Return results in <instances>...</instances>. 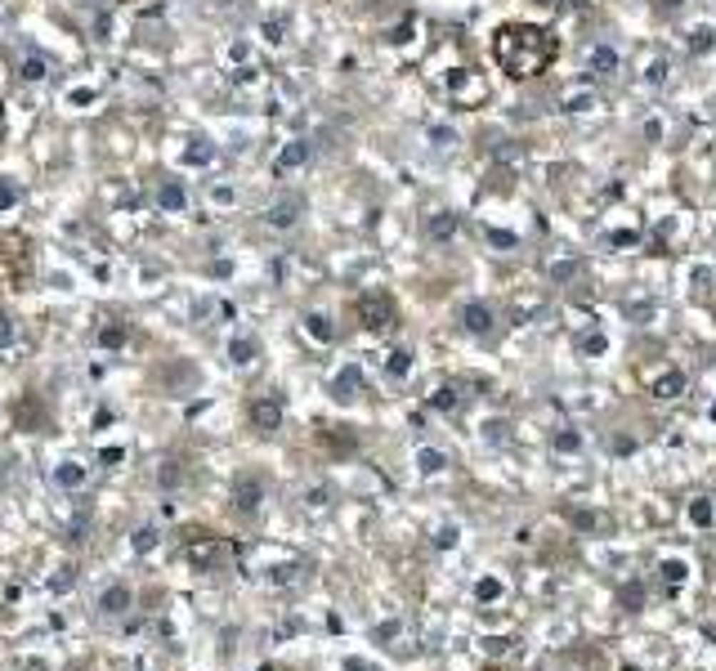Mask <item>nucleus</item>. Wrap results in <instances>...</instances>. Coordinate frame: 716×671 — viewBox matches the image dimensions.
<instances>
[{
	"label": "nucleus",
	"mask_w": 716,
	"mask_h": 671,
	"mask_svg": "<svg viewBox=\"0 0 716 671\" xmlns=\"http://www.w3.org/2000/svg\"><path fill=\"white\" fill-rule=\"evenodd\" d=\"M493 59L515 81L538 76L555 59V36L546 27H533V23H506L493 31Z\"/></svg>",
	"instance_id": "f257e3e1"
},
{
	"label": "nucleus",
	"mask_w": 716,
	"mask_h": 671,
	"mask_svg": "<svg viewBox=\"0 0 716 671\" xmlns=\"http://www.w3.org/2000/svg\"><path fill=\"white\" fill-rule=\"evenodd\" d=\"M488 76L475 72V67H457L453 76H448V99H453L457 108H484L488 104Z\"/></svg>",
	"instance_id": "f03ea898"
},
{
	"label": "nucleus",
	"mask_w": 716,
	"mask_h": 671,
	"mask_svg": "<svg viewBox=\"0 0 716 671\" xmlns=\"http://www.w3.org/2000/svg\"><path fill=\"white\" fill-rule=\"evenodd\" d=\"M23 278H27V242L0 238V282L5 287H23Z\"/></svg>",
	"instance_id": "7ed1b4c3"
},
{
	"label": "nucleus",
	"mask_w": 716,
	"mask_h": 671,
	"mask_svg": "<svg viewBox=\"0 0 716 671\" xmlns=\"http://www.w3.org/2000/svg\"><path fill=\"white\" fill-rule=\"evenodd\" d=\"M233 94H238L242 104H264V99L273 94V76L260 72V67H242V72L233 76Z\"/></svg>",
	"instance_id": "20e7f679"
},
{
	"label": "nucleus",
	"mask_w": 716,
	"mask_h": 671,
	"mask_svg": "<svg viewBox=\"0 0 716 671\" xmlns=\"http://www.w3.org/2000/svg\"><path fill=\"white\" fill-rule=\"evenodd\" d=\"M309 153H313L309 139H287V143L273 153V166H269V171H273L278 179H282V175H296L301 166H309Z\"/></svg>",
	"instance_id": "39448f33"
},
{
	"label": "nucleus",
	"mask_w": 716,
	"mask_h": 671,
	"mask_svg": "<svg viewBox=\"0 0 716 671\" xmlns=\"http://www.w3.org/2000/svg\"><path fill=\"white\" fill-rule=\"evenodd\" d=\"M358 318H363V327H368V331H380V327H390L394 305H390L385 296H363L358 300Z\"/></svg>",
	"instance_id": "423d86ee"
},
{
	"label": "nucleus",
	"mask_w": 716,
	"mask_h": 671,
	"mask_svg": "<svg viewBox=\"0 0 716 671\" xmlns=\"http://www.w3.org/2000/svg\"><path fill=\"white\" fill-rule=\"evenodd\" d=\"M251 425L264 430V434L282 425V398H278V394H264V398L251 403Z\"/></svg>",
	"instance_id": "0eeeda50"
},
{
	"label": "nucleus",
	"mask_w": 716,
	"mask_h": 671,
	"mask_svg": "<svg viewBox=\"0 0 716 671\" xmlns=\"http://www.w3.org/2000/svg\"><path fill=\"white\" fill-rule=\"evenodd\" d=\"M260 501H264L260 479H238V488H233V510H242V515H256V510H260Z\"/></svg>",
	"instance_id": "6e6552de"
},
{
	"label": "nucleus",
	"mask_w": 716,
	"mask_h": 671,
	"mask_svg": "<svg viewBox=\"0 0 716 671\" xmlns=\"http://www.w3.org/2000/svg\"><path fill=\"white\" fill-rule=\"evenodd\" d=\"M461 327L475 331V336H488L493 331V309L484 305V300H470V305L461 309Z\"/></svg>",
	"instance_id": "1a4fd4ad"
},
{
	"label": "nucleus",
	"mask_w": 716,
	"mask_h": 671,
	"mask_svg": "<svg viewBox=\"0 0 716 671\" xmlns=\"http://www.w3.org/2000/svg\"><path fill=\"white\" fill-rule=\"evenodd\" d=\"M264 220H269L273 228H291L296 220H301V197H282V201H273V206L264 211Z\"/></svg>",
	"instance_id": "9d476101"
},
{
	"label": "nucleus",
	"mask_w": 716,
	"mask_h": 671,
	"mask_svg": "<svg viewBox=\"0 0 716 671\" xmlns=\"http://www.w3.org/2000/svg\"><path fill=\"white\" fill-rule=\"evenodd\" d=\"M126 609H130V586L126 582H116V586H108V591L99 595V613L116 617V613H126Z\"/></svg>",
	"instance_id": "9b49d317"
},
{
	"label": "nucleus",
	"mask_w": 716,
	"mask_h": 671,
	"mask_svg": "<svg viewBox=\"0 0 716 671\" xmlns=\"http://www.w3.org/2000/svg\"><path fill=\"white\" fill-rule=\"evenodd\" d=\"M649 394L662 398V403H667V398H680V394H685V376H680V372H662V376L649 380Z\"/></svg>",
	"instance_id": "f8f14e48"
},
{
	"label": "nucleus",
	"mask_w": 716,
	"mask_h": 671,
	"mask_svg": "<svg viewBox=\"0 0 716 671\" xmlns=\"http://www.w3.org/2000/svg\"><path fill=\"white\" fill-rule=\"evenodd\" d=\"M157 206H161L166 215H179V211L188 206V197H184V188H179L175 179H166V183H161V193H157Z\"/></svg>",
	"instance_id": "ddd939ff"
},
{
	"label": "nucleus",
	"mask_w": 716,
	"mask_h": 671,
	"mask_svg": "<svg viewBox=\"0 0 716 671\" xmlns=\"http://www.w3.org/2000/svg\"><path fill=\"white\" fill-rule=\"evenodd\" d=\"M587 67H591L595 76H613V72H618V54H613L609 45H595L591 54H587Z\"/></svg>",
	"instance_id": "4468645a"
},
{
	"label": "nucleus",
	"mask_w": 716,
	"mask_h": 671,
	"mask_svg": "<svg viewBox=\"0 0 716 671\" xmlns=\"http://www.w3.org/2000/svg\"><path fill=\"white\" fill-rule=\"evenodd\" d=\"M358 385H363V372H358V367H345V372L331 380V394H336L341 403H349V398L358 394Z\"/></svg>",
	"instance_id": "2eb2a0df"
},
{
	"label": "nucleus",
	"mask_w": 716,
	"mask_h": 671,
	"mask_svg": "<svg viewBox=\"0 0 716 671\" xmlns=\"http://www.w3.org/2000/svg\"><path fill=\"white\" fill-rule=\"evenodd\" d=\"M416 470H421V475H443L448 457H443L439 448H416Z\"/></svg>",
	"instance_id": "dca6fc26"
},
{
	"label": "nucleus",
	"mask_w": 716,
	"mask_h": 671,
	"mask_svg": "<svg viewBox=\"0 0 716 671\" xmlns=\"http://www.w3.org/2000/svg\"><path fill=\"white\" fill-rule=\"evenodd\" d=\"M690 524H694V528H712V524H716L712 497H694V501H690Z\"/></svg>",
	"instance_id": "f3484780"
},
{
	"label": "nucleus",
	"mask_w": 716,
	"mask_h": 671,
	"mask_svg": "<svg viewBox=\"0 0 716 671\" xmlns=\"http://www.w3.org/2000/svg\"><path fill=\"white\" fill-rule=\"evenodd\" d=\"M305 331H309L318 345H331V336H336V331H331V318H327V313H305Z\"/></svg>",
	"instance_id": "a211bd4d"
},
{
	"label": "nucleus",
	"mask_w": 716,
	"mask_h": 671,
	"mask_svg": "<svg viewBox=\"0 0 716 671\" xmlns=\"http://www.w3.org/2000/svg\"><path fill=\"white\" fill-rule=\"evenodd\" d=\"M54 483H59V488H81V483H86V465L63 461V465L54 470Z\"/></svg>",
	"instance_id": "6ab92c4d"
},
{
	"label": "nucleus",
	"mask_w": 716,
	"mask_h": 671,
	"mask_svg": "<svg viewBox=\"0 0 716 671\" xmlns=\"http://www.w3.org/2000/svg\"><path fill=\"white\" fill-rule=\"evenodd\" d=\"M256 354H260V345L251 340V336H242V340H233V345H228V358L238 363V367H246V363H256Z\"/></svg>",
	"instance_id": "aec40b11"
},
{
	"label": "nucleus",
	"mask_w": 716,
	"mask_h": 671,
	"mask_svg": "<svg viewBox=\"0 0 716 671\" xmlns=\"http://www.w3.org/2000/svg\"><path fill=\"white\" fill-rule=\"evenodd\" d=\"M19 76H23V81H45V76H49V63H45L41 54H27V59L19 63Z\"/></svg>",
	"instance_id": "412c9836"
},
{
	"label": "nucleus",
	"mask_w": 716,
	"mask_h": 671,
	"mask_svg": "<svg viewBox=\"0 0 716 671\" xmlns=\"http://www.w3.org/2000/svg\"><path fill=\"white\" fill-rule=\"evenodd\" d=\"M502 591H506V586H502V577H479V582H475V600H479V604H493V600H502Z\"/></svg>",
	"instance_id": "4be33fe9"
},
{
	"label": "nucleus",
	"mask_w": 716,
	"mask_h": 671,
	"mask_svg": "<svg viewBox=\"0 0 716 671\" xmlns=\"http://www.w3.org/2000/svg\"><path fill=\"white\" fill-rule=\"evenodd\" d=\"M184 161L188 166H211L215 161V148L206 139H193V148H184Z\"/></svg>",
	"instance_id": "5701e85b"
},
{
	"label": "nucleus",
	"mask_w": 716,
	"mask_h": 671,
	"mask_svg": "<svg viewBox=\"0 0 716 671\" xmlns=\"http://www.w3.org/2000/svg\"><path fill=\"white\" fill-rule=\"evenodd\" d=\"M685 577H690V564L685 560H662V582H667V586H685Z\"/></svg>",
	"instance_id": "b1692460"
},
{
	"label": "nucleus",
	"mask_w": 716,
	"mask_h": 671,
	"mask_svg": "<svg viewBox=\"0 0 716 671\" xmlns=\"http://www.w3.org/2000/svg\"><path fill=\"white\" fill-rule=\"evenodd\" d=\"M453 233H457V215L443 211V215H435V220H430V238L443 242V238H453Z\"/></svg>",
	"instance_id": "393cba45"
},
{
	"label": "nucleus",
	"mask_w": 716,
	"mask_h": 671,
	"mask_svg": "<svg viewBox=\"0 0 716 671\" xmlns=\"http://www.w3.org/2000/svg\"><path fill=\"white\" fill-rule=\"evenodd\" d=\"M130 546H135V555H148V550H157V528H139L130 537Z\"/></svg>",
	"instance_id": "a878e982"
},
{
	"label": "nucleus",
	"mask_w": 716,
	"mask_h": 671,
	"mask_svg": "<svg viewBox=\"0 0 716 671\" xmlns=\"http://www.w3.org/2000/svg\"><path fill=\"white\" fill-rule=\"evenodd\" d=\"M555 452H564V457H569V452H582V434L578 430H560L555 434Z\"/></svg>",
	"instance_id": "bb28decb"
},
{
	"label": "nucleus",
	"mask_w": 716,
	"mask_h": 671,
	"mask_svg": "<svg viewBox=\"0 0 716 671\" xmlns=\"http://www.w3.org/2000/svg\"><path fill=\"white\" fill-rule=\"evenodd\" d=\"M564 108H569V112H591V108H595V99H591L587 90H578V94L569 90V94H564Z\"/></svg>",
	"instance_id": "cd10ccee"
},
{
	"label": "nucleus",
	"mask_w": 716,
	"mask_h": 671,
	"mask_svg": "<svg viewBox=\"0 0 716 671\" xmlns=\"http://www.w3.org/2000/svg\"><path fill=\"white\" fill-rule=\"evenodd\" d=\"M282 31H287V19H269V23L260 27V36L269 41V45H282V41H287V36H282Z\"/></svg>",
	"instance_id": "c85d7f7f"
},
{
	"label": "nucleus",
	"mask_w": 716,
	"mask_h": 671,
	"mask_svg": "<svg viewBox=\"0 0 716 671\" xmlns=\"http://www.w3.org/2000/svg\"><path fill=\"white\" fill-rule=\"evenodd\" d=\"M430 408L453 412V408H457V390H448V385H443V390H435V394H430Z\"/></svg>",
	"instance_id": "c756f323"
},
{
	"label": "nucleus",
	"mask_w": 716,
	"mask_h": 671,
	"mask_svg": "<svg viewBox=\"0 0 716 671\" xmlns=\"http://www.w3.org/2000/svg\"><path fill=\"white\" fill-rule=\"evenodd\" d=\"M72 582H76V577H72V568H59V573L49 577V591H54V595H68V591H72Z\"/></svg>",
	"instance_id": "7c9ffc66"
},
{
	"label": "nucleus",
	"mask_w": 716,
	"mask_h": 671,
	"mask_svg": "<svg viewBox=\"0 0 716 671\" xmlns=\"http://www.w3.org/2000/svg\"><path fill=\"white\" fill-rule=\"evenodd\" d=\"M408 367H412V354L394 349V354H390V376H408Z\"/></svg>",
	"instance_id": "2f4dec72"
},
{
	"label": "nucleus",
	"mask_w": 716,
	"mask_h": 671,
	"mask_svg": "<svg viewBox=\"0 0 716 671\" xmlns=\"http://www.w3.org/2000/svg\"><path fill=\"white\" fill-rule=\"evenodd\" d=\"M211 197H215V206H233V201H238V193H233V183H215V188H211Z\"/></svg>",
	"instance_id": "473e14b6"
},
{
	"label": "nucleus",
	"mask_w": 716,
	"mask_h": 671,
	"mask_svg": "<svg viewBox=\"0 0 716 671\" xmlns=\"http://www.w3.org/2000/svg\"><path fill=\"white\" fill-rule=\"evenodd\" d=\"M435 546H439V550L457 546V524H443V528H439V537H435Z\"/></svg>",
	"instance_id": "72a5a7b5"
},
{
	"label": "nucleus",
	"mask_w": 716,
	"mask_h": 671,
	"mask_svg": "<svg viewBox=\"0 0 716 671\" xmlns=\"http://www.w3.org/2000/svg\"><path fill=\"white\" fill-rule=\"evenodd\" d=\"M707 45H712V31H707V27H694V41H690V49H698V54H703Z\"/></svg>",
	"instance_id": "f704fd0d"
},
{
	"label": "nucleus",
	"mask_w": 716,
	"mask_h": 671,
	"mask_svg": "<svg viewBox=\"0 0 716 671\" xmlns=\"http://www.w3.org/2000/svg\"><path fill=\"white\" fill-rule=\"evenodd\" d=\"M14 345V318H0V349Z\"/></svg>",
	"instance_id": "c9c22d12"
},
{
	"label": "nucleus",
	"mask_w": 716,
	"mask_h": 671,
	"mask_svg": "<svg viewBox=\"0 0 716 671\" xmlns=\"http://www.w3.org/2000/svg\"><path fill=\"white\" fill-rule=\"evenodd\" d=\"M99 340H104V345L112 349V345H121V340H126V331H121V327H104V336H99Z\"/></svg>",
	"instance_id": "e433bc0d"
},
{
	"label": "nucleus",
	"mask_w": 716,
	"mask_h": 671,
	"mask_svg": "<svg viewBox=\"0 0 716 671\" xmlns=\"http://www.w3.org/2000/svg\"><path fill=\"white\" fill-rule=\"evenodd\" d=\"M484 439H488V443H502V439H506V425H502V421L484 425Z\"/></svg>",
	"instance_id": "4c0bfd02"
},
{
	"label": "nucleus",
	"mask_w": 716,
	"mask_h": 671,
	"mask_svg": "<svg viewBox=\"0 0 716 671\" xmlns=\"http://www.w3.org/2000/svg\"><path fill=\"white\" fill-rule=\"evenodd\" d=\"M398 631H403V627H398V622H380V627H376V640H394Z\"/></svg>",
	"instance_id": "58836bf2"
},
{
	"label": "nucleus",
	"mask_w": 716,
	"mask_h": 671,
	"mask_svg": "<svg viewBox=\"0 0 716 671\" xmlns=\"http://www.w3.org/2000/svg\"><path fill=\"white\" fill-rule=\"evenodd\" d=\"M609 340H605V336H587V340H582V349H587V354H600V349H605Z\"/></svg>",
	"instance_id": "ea45409f"
},
{
	"label": "nucleus",
	"mask_w": 716,
	"mask_h": 671,
	"mask_svg": "<svg viewBox=\"0 0 716 671\" xmlns=\"http://www.w3.org/2000/svg\"><path fill=\"white\" fill-rule=\"evenodd\" d=\"M662 76H667V63H662V59H654V63H649V81H654V86H658Z\"/></svg>",
	"instance_id": "a19ab883"
},
{
	"label": "nucleus",
	"mask_w": 716,
	"mask_h": 671,
	"mask_svg": "<svg viewBox=\"0 0 716 671\" xmlns=\"http://www.w3.org/2000/svg\"><path fill=\"white\" fill-rule=\"evenodd\" d=\"M345 671H376V662H363V658H345Z\"/></svg>",
	"instance_id": "79ce46f5"
},
{
	"label": "nucleus",
	"mask_w": 716,
	"mask_h": 671,
	"mask_svg": "<svg viewBox=\"0 0 716 671\" xmlns=\"http://www.w3.org/2000/svg\"><path fill=\"white\" fill-rule=\"evenodd\" d=\"M9 201H14V193L5 188V183H0V206H9Z\"/></svg>",
	"instance_id": "37998d69"
},
{
	"label": "nucleus",
	"mask_w": 716,
	"mask_h": 671,
	"mask_svg": "<svg viewBox=\"0 0 716 671\" xmlns=\"http://www.w3.org/2000/svg\"><path fill=\"white\" fill-rule=\"evenodd\" d=\"M0 139H5V104H0Z\"/></svg>",
	"instance_id": "c03bdc74"
}]
</instances>
